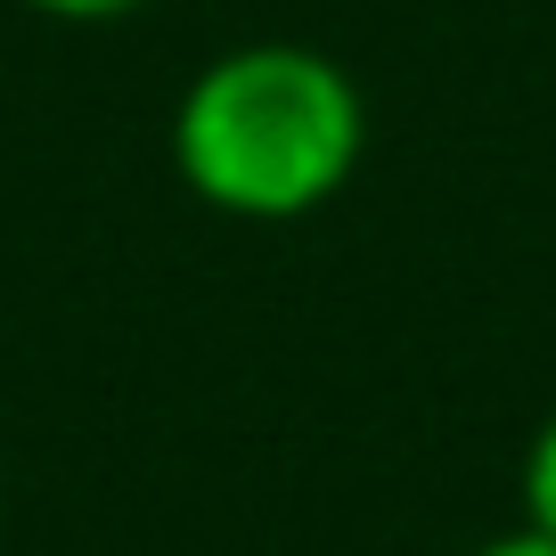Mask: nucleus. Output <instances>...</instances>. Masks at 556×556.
I'll return each instance as SVG.
<instances>
[{
  "mask_svg": "<svg viewBox=\"0 0 556 556\" xmlns=\"http://www.w3.org/2000/svg\"><path fill=\"white\" fill-rule=\"evenodd\" d=\"M368 156V99L312 41H238L173 99V173L229 222H303Z\"/></svg>",
  "mask_w": 556,
  "mask_h": 556,
  "instance_id": "obj_1",
  "label": "nucleus"
},
{
  "mask_svg": "<svg viewBox=\"0 0 556 556\" xmlns=\"http://www.w3.org/2000/svg\"><path fill=\"white\" fill-rule=\"evenodd\" d=\"M516 500H523V523L556 540V409L532 426L523 442V467H516Z\"/></svg>",
  "mask_w": 556,
  "mask_h": 556,
  "instance_id": "obj_2",
  "label": "nucleus"
},
{
  "mask_svg": "<svg viewBox=\"0 0 556 556\" xmlns=\"http://www.w3.org/2000/svg\"><path fill=\"white\" fill-rule=\"evenodd\" d=\"M34 17H58V25H115V17H139V9H156V0H17Z\"/></svg>",
  "mask_w": 556,
  "mask_h": 556,
  "instance_id": "obj_3",
  "label": "nucleus"
},
{
  "mask_svg": "<svg viewBox=\"0 0 556 556\" xmlns=\"http://www.w3.org/2000/svg\"><path fill=\"white\" fill-rule=\"evenodd\" d=\"M467 556H556V540H548V532H532V523H516V532L483 540V548H467Z\"/></svg>",
  "mask_w": 556,
  "mask_h": 556,
  "instance_id": "obj_4",
  "label": "nucleus"
}]
</instances>
